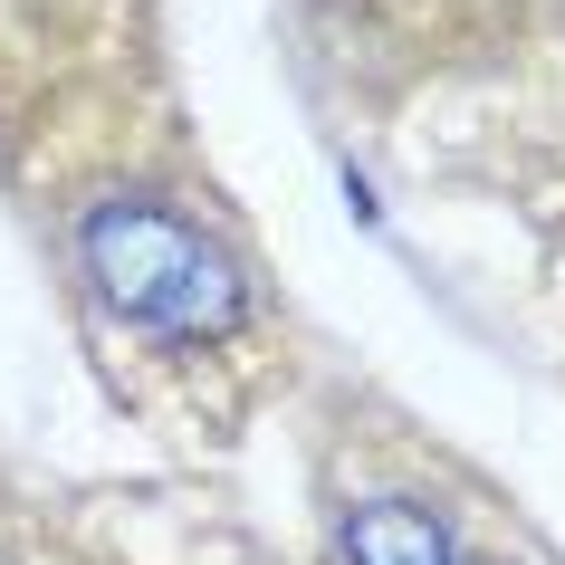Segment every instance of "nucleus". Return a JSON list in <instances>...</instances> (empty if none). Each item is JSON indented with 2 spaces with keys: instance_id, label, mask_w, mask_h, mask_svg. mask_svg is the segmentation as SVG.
I'll return each mask as SVG.
<instances>
[{
  "instance_id": "nucleus-1",
  "label": "nucleus",
  "mask_w": 565,
  "mask_h": 565,
  "mask_svg": "<svg viewBox=\"0 0 565 565\" xmlns=\"http://www.w3.org/2000/svg\"><path fill=\"white\" fill-rule=\"evenodd\" d=\"M67 259L116 327L163 345H221L249 317V268L202 211H182L153 182H96L67 202Z\"/></svg>"
},
{
  "instance_id": "nucleus-2",
  "label": "nucleus",
  "mask_w": 565,
  "mask_h": 565,
  "mask_svg": "<svg viewBox=\"0 0 565 565\" xmlns=\"http://www.w3.org/2000/svg\"><path fill=\"white\" fill-rule=\"evenodd\" d=\"M335 556L345 565H460V527L441 499L384 489V499L335 508Z\"/></svg>"
},
{
  "instance_id": "nucleus-3",
  "label": "nucleus",
  "mask_w": 565,
  "mask_h": 565,
  "mask_svg": "<svg viewBox=\"0 0 565 565\" xmlns=\"http://www.w3.org/2000/svg\"><path fill=\"white\" fill-rule=\"evenodd\" d=\"M460 565H489V556H460Z\"/></svg>"
}]
</instances>
